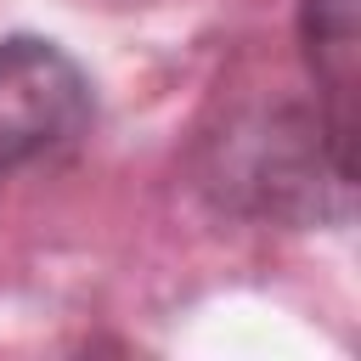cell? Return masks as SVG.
I'll list each match as a JSON object with an SVG mask.
<instances>
[{"label": "cell", "mask_w": 361, "mask_h": 361, "mask_svg": "<svg viewBox=\"0 0 361 361\" xmlns=\"http://www.w3.org/2000/svg\"><path fill=\"white\" fill-rule=\"evenodd\" d=\"M203 186L254 220L344 226L355 209V147L322 118V107L276 102L214 135Z\"/></svg>", "instance_id": "1"}, {"label": "cell", "mask_w": 361, "mask_h": 361, "mask_svg": "<svg viewBox=\"0 0 361 361\" xmlns=\"http://www.w3.org/2000/svg\"><path fill=\"white\" fill-rule=\"evenodd\" d=\"M96 96L85 68L39 34L0 39V180L85 141Z\"/></svg>", "instance_id": "2"}, {"label": "cell", "mask_w": 361, "mask_h": 361, "mask_svg": "<svg viewBox=\"0 0 361 361\" xmlns=\"http://www.w3.org/2000/svg\"><path fill=\"white\" fill-rule=\"evenodd\" d=\"M299 51L316 79L322 118L355 147V85H361V0H299Z\"/></svg>", "instance_id": "3"}]
</instances>
